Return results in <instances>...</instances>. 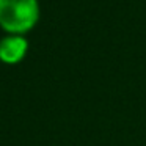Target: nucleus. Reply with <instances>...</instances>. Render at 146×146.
Segmentation results:
<instances>
[{"label": "nucleus", "instance_id": "nucleus-1", "mask_svg": "<svg viewBox=\"0 0 146 146\" xmlns=\"http://www.w3.org/2000/svg\"><path fill=\"white\" fill-rule=\"evenodd\" d=\"M38 0H0V27L10 35H24L39 21Z\"/></svg>", "mask_w": 146, "mask_h": 146}, {"label": "nucleus", "instance_id": "nucleus-2", "mask_svg": "<svg viewBox=\"0 0 146 146\" xmlns=\"http://www.w3.org/2000/svg\"><path fill=\"white\" fill-rule=\"evenodd\" d=\"M29 52V41L24 35H7L0 39V61L5 64H17Z\"/></svg>", "mask_w": 146, "mask_h": 146}]
</instances>
